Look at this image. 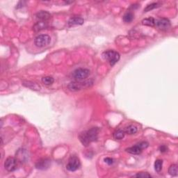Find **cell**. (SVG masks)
<instances>
[{
  "instance_id": "3957f363",
  "label": "cell",
  "mask_w": 178,
  "mask_h": 178,
  "mask_svg": "<svg viewBox=\"0 0 178 178\" xmlns=\"http://www.w3.org/2000/svg\"><path fill=\"white\" fill-rule=\"evenodd\" d=\"M102 57L113 66L119 61L120 54L114 50H107L102 53Z\"/></svg>"
},
{
  "instance_id": "4fadbf2b",
  "label": "cell",
  "mask_w": 178,
  "mask_h": 178,
  "mask_svg": "<svg viewBox=\"0 0 178 178\" xmlns=\"http://www.w3.org/2000/svg\"><path fill=\"white\" fill-rule=\"evenodd\" d=\"M36 18L41 21L47 22L51 18V14L45 11H41L36 14Z\"/></svg>"
},
{
  "instance_id": "30bf717a",
  "label": "cell",
  "mask_w": 178,
  "mask_h": 178,
  "mask_svg": "<svg viewBox=\"0 0 178 178\" xmlns=\"http://www.w3.org/2000/svg\"><path fill=\"white\" fill-rule=\"evenodd\" d=\"M51 166V160L48 159H43L36 163V168L39 170H47Z\"/></svg>"
},
{
  "instance_id": "e0dca14e",
  "label": "cell",
  "mask_w": 178,
  "mask_h": 178,
  "mask_svg": "<svg viewBox=\"0 0 178 178\" xmlns=\"http://www.w3.org/2000/svg\"><path fill=\"white\" fill-rule=\"evenodd\" d=\"M125 131L122 130V129H118L114 133V138L116 140H120L123 139L125 137Z\"/></svg>"
},
{
  "instance_id": "277c9868",
  "label": "cell",
  "mask_w": 178,
  "mask_h": 178,
  "mask_svg": "<svg viewBox=\"0 0 178 178\" xmlns=\"http://www.w3.org/2000/svg\"><path fill=\"white\" fill-rule=\"evenodd\" d=\"M90 75V70L86 68H78L76 69L72 72V78L75 81H81L89 77Z\"/></svg>"
},
{
  "instance_id": "7a4b0ae2",
  "label": "cell",
  "mask_w": 178,
  "mask_h": 178,
  "mask_svg": "<svg viewBox=\"0 0 178 178\" xmlns=\"http://www.w3.org/2000/svg\"><path fill=\"white\" fill-rule=\"evenodd\" d=\"M92 84L93 81L90 80L85 81H72V82H70L68 85H67V89H68V90H70V91L76 92L88 88L90 86H91Z\"/></svg>"
},
{
  "instance_id": "2e32d148",
  "label": "cell",
  "mask_w": 178,
  "mask_h": 178,
  "mask_svg": "<svg viewBox=\"0 0 178 178\" xmlns=\"http://www.w3.org/2000/svg\"><path fill=\"white\" fill-rule=\"evenodd\" d=\"M155 20L153 18H145L142 20V24L145 26L149 27H154L155 26Z\"/></svg>"
},
{
  "instance_id": "603a6c76",
  "label": "cell",
  "mask_w": 178,
  "mask_h": 178,
  "mask_svg": "<svg viewBox=\"0 0 178 178\" xmlns=\"http://www.w3.org/2000/svg\"><path fill=\"white\" fill-rule=\"evenodd\" d=\"M159 7V4H158V3H152V4H150L147 5V7L144 8V13L148 12V11H150Z\"/></svg>"
},
{
  "instance_id": "484cf974",
  "label": "cell",
  "mask_w": 178,
  "mask_h": 178,
  "mask_svg": "<svg viewBox=\"0 0 178 178\" xmlns=\"http://www.w3.org/2000/svg\"><path fill=\"white\" fill-rule=\"evenodd\" d=\"M159 150H160V152H165L167 151L168 148H167V147H166V145H162V146L160 147Z\"/></svg>"
},
{
  "instance_id": "6da1fadb",
  "label": "cell",
  "mask_w": 178,
  "mask_h": 178,
  "mask_svg": "<svg viewBox=\"0 0 178 178\" xmlns=\"http://www.w3.org/2000/svg\"><path fill=\"white\" fill-rule=\"evenodd\" d=\"M100 129L98 128H92L89 130L82 132L79 135L81 143L84 146H89L90 143L97 141Z\"/></svg>"
},
{
  "instance_id": "44dd1931",
  "label": "cell",
  "mask_w": 178,
  "mask_h": 178,
  "mask_svg": "<svg viewBox=\"0 0 178 178\" xmlns=\"http://www.w3.org/2000/svg\"><path fill=\"white\" fill-rule=\"evenodd\" d=\"M177 164H173L170 166L168 169V173L171 176H177Z\"/></svg>"
},
{
  "instance_id": "ba28073f",
  "label": "cell",
  "mask_w": 178,
  "mask_h": 178,
  "mask_svg": "<svg viewBox=\"0 0 178 178\" xmlns=\"http://www.w3.org/2000/svg\"><path fill=\"white\" fill-rule=\"evenodd\" d=\"M18 160L17 158L14 157H8L6 159L4 162V168L6 170L9 172L15 171L18 168Z\"/></svg>"
},
{
  "instance_id": "cb8c5ba5",
  "label": "cell",
  "mask_w": 178,
  "mask_h": 178,
  "mask_svg": "<svg viewBox=\"0 0 178 178\" xmlns=\"http://www.w3.org/2000/svg\"><path fill=\"white\" fill-rule=\"evenodd\" d=\"M136 177H142V178H145V177H151V175H150L148 173H140L134 176Z\"/></svg>"
},
{
  "instance_id": "d4e9b609",
  "label": "cell",
  "mask_w": 178,
  "mask_h": 178,
  "mask_svg": "<svg viewBox=\"0 0 178 178\" xmlns=\"http://www.w3.org/2000/svg\"><path fill=\"white\" fill-rule=\"evenodd\" d=\"M104 162L108 163L109 165H111V164H113V163H114V159H113L112 158H110V157L105 158V159H104Z\"/></svg>"
},
{
  "instance_id": "9c48e42d",
  "label": "cell",
  "mask_w": 178,
  "mask_h": 178,
  "mask_svg": "<svg viewBox=\"0 0 178 178\" xmlns=\"http://www.w3.org/2000/svg\"><path fill=\"white\" fill-rule=\"evenodd\" d=\"M155 27L162 31H166L170 29L171 22L167 18H161L155 21Z\"/></svg>"
},
{
  "instance_id": "5bb4252c",
  "label": "cell",
  "mask_w": 178,
  "mask_h": 178,
  "mask_svg": "<svg viewBox=\"0 0 178 178\" xmlns=\"http://www.w3.org/2000/svg\"><path fill=\"white\" fill-rule=\"evenodd\" d=\"M22 85L32 90H41V86H39L38 84L33 82V81H23V82H22Z\"/></svg>"
},
{
  "instance_id": "8fae6325",
  "label": "cell",
  "mask_w": 178,
  "mask_h": 178,
  "mask_svg": "<svg viewBox=\"0 0 178 178\" xmlns=\"http://www.w3.org/2000/svg\"><path fill=\"white\" fill-rule=\"evenodd\" d=\"M16 158L21 162H26L29 159V154L26 150H18V151L16 152Z\"/></svg>"
},
{
  "instance_id": "7402d4cb",
  "label": "cell",
  "mask_w": 178,
  "mask_h": 178,
  "mask_svg": "<svg viewBox=\"0 0 178 178\" xmlns=\"http://www.w3.org/2000/svg\"><path fill=\"white\" fill-rule=\"evenodd\" d=\"M162 166H163L162 160L161 159L156 160L154 162V170L156 171L157 173H160L161 171L162 170Z\"/></svg>"
},
{
  "instance_id": "ffe728a7",
  "label": "cell",
  "mask_w": 178,
  "mask_h": 178,
  "mask_svg": "<svg viewBox=\"0 0 178 178\" xmlns=\"http://www.w3.org/2000/svg\"><path fill=\"white\" fill-rule=\"evenodd\" d=\"M54 78L52 77H49V76L42 78V82H43L45 85H46V86L52 85V84L54 83Z\"/></svg>"
},
{
  "instance_id": "9a60e30c",
  "label": "cell",
  "mask_w": 178,
  "mask_h": 178,
  "mask_svg": "<svg viewBox=\"0 0 178 178\" xmlns=\"http://www.w3.org/2000/svg\"><path fill=\"white\" fill-rule=\"evenodd\" d=\"M48 27V23L47 22L45 21H39L37 23L35 24L34 26H33V30L35 32H40L41 30H43L45 29H47Z\"/></svg>"
},
{
  "instance_id": "ac0fdd59",
  "label": "cell",
  "mask_w": 178,
  "mask_h": 178,
  "mask_svg": "<svg viewBox=\"0 0 178 178\" xmlns=\"http://www.w3.org/2000/svg\"><path fill=\"white\" fill-rule=\"evenodd\" d=\"M137 128L134 125H129L128 127H127L125 132L126 134H128L129 135H132V134H134L137 132Z\"/></svg>"
},
{
  "instance_id": "8992f818",
  "label": "cell",
  "mask_w": 178,
  "mask_h": 178,
  "mask_svg": "<svg viewBox=\"0 0 178 178\" xmlns=\"http://www.w3.org/2000/svg\"><path fill=\"white\" fill-rule=\"evenodd\" d=\"M51 38L47 34H41L35 38L34 44L38 47H44L47 46L50 43Z\"/></svg>"
},
{
  "instance_id": "7c38bea8",
  "label": "cell",
  "mask_w": 178,
  "mask_h": 178,
  "mask_svg": "<svg viewBox=\"0 0 178 178\" xmlns=\"http://www.w3.org/2000/svg\"><path fill=\"white\" fill-rule=\"evenodd\" d=\"M84 23V20L81 18V17H73V18H70L68 22H67V24L68 26L72 27L75 26V25H81Z\"/></svg>"
},
{
  "instance_id": "d6986e66",
  "label": "cell",
  "mask_w": 178,
  "mask_h": 178,
  "mask_svg": "<svg viewBox=\"0 0 178 178\" xmlns=\"http://www.w3.org/2000/svg\"><path fill=\"white\" fill-rule=\"evenodd\" d=\"M134 19V14L132 12H127L123 16V21L126 23H129Z\"/></svg>"
},
{
  "instance_id": "5b68a950",
  "label": "cell",
  "mask_w": 178,
  "mask_h": 178,
  "mask_svg": "<svg viewBox=\"0 0 178 178\" xmlns=\"http://www.w3.org/2000/svg\"><path fill=\"white\" fill-rule=\"evenodd\" d=\"M148 143L146 141H142L137 144H136L134 146L130 147L126 149V151L129 154H139L142 152L143 149H145L148 147Z\"/></svg>"
},
{
  "instance_id": "52a82bcc",
  "label": "cell",
  "mask_w": 178,
  "mask_h": 178,
  "mask_svg": "<svg viewBox=\"0 0 178 178\" xmlns=\"http://www.w3.org/2000/svg\"><path fill=\"white\" fill-rule=\"evenodd\" d=\"M80 166V159L75 155H72L70 157V159L68 160V162H67L66 165V168L67 171H75L79 169Z\"/></svg>"
}]
</instances>
